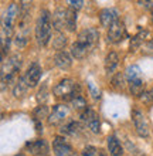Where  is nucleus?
Returning a JSON list of instances; mask_svg holds the SVG:
<instances>
[{"mask_svg": "<svg viewBox=\"0 0 153 156\" xmlns=\"http://www.w3.org/2000/svg\"><path fill=\"white\" fill-rule=\"evenodd\" d=\"M51 14L48 10H41L36 21V40L41 47H46L51 40Z\"/></svg>", "mask_w": 153, "mask_h": 156, "instance_id": "f257e3e1", "label": "nucleus"}, {"mask_svg": "<svg viewBox=\"0 0 153 156\" xmlns=\"http://www.w3.org/2000/svg\"><path fill=\"white\" fill-rule=\"evenodd\" d=\"M55 97L64 99V101H72L74 98L79 97V85L71 78H64L53 88Z\"/></svg>", "mask_w": 153, "mask_h": 156, "instance_id": "f03ea898", "label": "nucleus"}, {"mask_svg": "<svg viewBox=\"0 0 153 156\" xmlns=\"http://www.w3.org/2000/svg\"><path fill=\"white\" fill-rule=\"evenodd\" d=\"M20 67H21V58L17 54L9 57L2 64V88H4L6 84H12L14 81L16 74L20 71Z\"/></svg>", "mask_w": 153, "mask_h": 156, "instance_id": "7ed1b4c3", "label": "nucleus"}, {"mask_svg": "<svg viewBox=\"0 0 153 156\" xmlns=\"http://www.w3.org/2000/svg\"><path fill=\"white\" fill-rule=\"evenodd\" d=\"M78 41H81L82 44H85L88 48L94 50L99 43V31L95 27H88V29H84L81 33L78 34Z\"/></svg>", "mask_w": 153, "mask_h": 156, "instance_id": "20e7f679", "label": "nucleus"}, {"mask_svg": "<svg viewBox=\"0 0 153 156\" xmlns=\"http://www.w3.org/2000/svg\"><path fill=\"white\" fill-rule=\"evenodd\" d=\"M125 36H126L125 24L120 20H118L116 23H113V24L108 29L106 40H108V43H111V44H118V43H120V41L123 40Z\"/></svg>", "mask_w": 153, "mask_h": 156, "instance_id": "39448f33", "label": "nucleus"}, {"mask_svg": "<svg viewBox=\"0 0 153 156\" xmlns=\"http://www.w3.org/2000/svg\"><path fill=\"white\" fill-rule=\"evenodd\" d=\"M132 121L137 135L142 136V138L149 136V125H148V121H146L145 115L141 109H133L132 111Z\"/></svg>", "mask_w": 153, "mask_h": 156, "instance_id": "423d86ee", "label": "nucleus"}, {"mask_svg": "<svg viewBox=\"0 0 153 156\" xmlns=\"http://www.w3.org/2000/svg\"><path fill=\"white\" fill-rule=\"evenodd\" d=\"M53 149L55 156H74V151L65 138L62 136H55L53 140Z\"/></svg>", "mask_w": 153, "mask_h": 156, "instance_id": "0eeeda50", "label": "nucleus"}, {"mask_svg": "<svg viewBox=\"0 0 153 156\" xmlns=\"http://www.w3.org/2000/svg\"><path fill=\"white\" fill-rule=\"evenodd\" d=\"M81 119L82 122H85L88 125V128L91 129L94 133H99L101 132V122H99V116L94 109L88 108L87 111H84L81 114Z\"/></svg>", "mask_w": 153, "mask_h": 156, "instance_id": "6e6552de", "label": "nucleus"}, {"mask_svg": "<svg viewBox=\"0 0 153 156\" xmlns=\"http://www.w3.org/2000/svg\"><path fill=\"white\" fill-rule=\"evenodd\" d=\"M68 112H70V108L67 107L65 104H58L53 108L50 116H48V123L50 125H58L61 123L64 119L68 116Z\"/></svg>", "mask_w": 153, "mask_h": 156, "instance_id": "1a4fd4ad", "label": "nucleus"}, {"mask_svg": "<svg viewBox=\"0 0 153 156\" xmlns=\"http://www.w3.org/2000/svg\"><path fill=\"white\" fill-rule=\"evenodd\" d=\"M41 67H40V64L38 62H33L31 66L27 68V71H26V81H27V84H29L30 88H33V87H36L38 84V81H40V78H41Z\"/></svg>", "mask_w": 153, "mask_h": 156, "instance_id": "9d476101", "label": "nucleus"}, {"mask_svg": "<svg viewBox=\"0 0 153 156\" xmlns=\"http://www.w3.org/2000/svg\"><path fill=\"white\" fill-rule=\"evenodd\" d=\"M118 20H119V12H118L116 9L108 7V9L101 10V13H99V21H101V24H102L103 27L109 29V27H111L113 23H116Z\"/></svg>", "mask_w": 153, "mask_h": 156, "instance_id": "9b49d317", "label": "nucleus"}, {"mask_svg": "<svg viewBox=\"0 0 153 156\" xmlns=\"http://www.w3.org/2000/svg\"><path fill=\"white\" fill-rule=\"evenodd\" d=\"M26 149L29 151L31 155H43V153L48 152V145L44 139H36L30 140L26 144Z\"/></svg>", "mask_w": 153, "mask_h": 156, "instance_id": "f8f14e48", "label": "nucleus"}, {"mask_svg": "<svg viewBox=\"0 0 153 156\" xmlns=\"http://www.w3.org/2000/svg\"><path fill=\"white\" fill-rule=\"evenodd\" d=\"M65 17L67 10H64L62 7H58L53 13V27L55 29V31H62V29L65 27Z\"/></svg>", "mask_w": 153, "mask_h": 156, "instance_id": "ddd939ff", "label": "nucleus"}, {"mask_svg": "<svg viewBox=\"0 0 153 156\" xmlns=\"http://www.w3.org/2000/svg\"><path fill=\"white\" fill-rule=\"evenodd\" d=\"M54 64L61 68V70H68L71 66H72V60H71V55L67 51H58L54 57Z\"/></svg>", "mask_w": 153, "mask_h": 156, "instance_id": "4468645a", "label": "nucleus"}, {"mask_svg": "<svg viewBox=\"0 0 153 156\" xmlns=\"http://www.w3.org/2000/svg\"><path fill=\"white\" fill-rule=\"evenodd\" d=\"M119 64V55L115 53V51H111L105 57V73L108 75H112L113 71L116 70V67Z\"/></svg>", "mask_w": 153, "mask_h": 156, "instance_id": "2eb2a0df", "label": "nucleus"}, {"mask_svg": "<svg viewBox=\"0 0 153 156\" xmlns=\"http://www.w3.org/2000/svg\"><path fill=\"white\" fill-rule=\"evenodd\" d=\"M89 53H91V50L88 48L85 44H82L81 41H78V40L71 45V54H72V57H75L77 60H81V58L87 57Z\"/></svg>", "mask_w": 153, "mask_h": 156, "instance_id": "dca6fc26", "label": "nucleus"}, {"mask_svg": "<svg viewBox=\"0 0 153 156\" xmlns=\"http://www.w3.org/2000/svg\"><path fill=\"white\" fill-rule=\"evenodd\" d=\"M29 88L30 87H29V84H27V81H26V77L21 75V77L16 81L14 87H13V95H14L16 98H23Z\"/></svg>", "mask_w": 153, "mask_h": 156, "instance_id": "f3484780", "label": "nucleus"}, {"mask_svg": "<svg viewBox=\"0 0 153 156\" xmlns=\"http://www.w3.org/2000/svg\"><path fill=\"white\" fill-rule=\"evenodd\" d=\"M106 145H108V151H109V155L112 156H122L123 153V148L115 136H108L106 139Z\"/></svg>", "mask_w": 153, "mask_h": 156, "instance_id": "a211bd4d", "label": "nucleus"}, {"mask_svg": "<svg viewBox=\"0 0 153 156\" xmlns=\"http://www.w3.org/2000/svg\"><path fill=\"white\" fill-rule=\"evenodd\" d=\"M81 132V125L75 121H68L61 126V133L68 136H75Z\"/></svg>", "mask_w": 153, "mask_h": 156, "instance_id": "6ab92c4d", "label": "nucleus"}, {"mask_svg": "<svg viewBox=\"0 0 153 156\" xmlns=\"http://www.w3.org/2000/svg\"><path fill=\"white\" fill-rule=\"evenodd\" d=\"M77 27V10L74 9H67V17H65V29L68 31H74Z\"/></svg>", "mask_w": 153, "mask_h": 156, "instance_id": "aec40b11", "label": "nucleus"}, {"mask_svg": "<svg viewBox=\"0 0 153 156\" xmlns=\"http://www.w3.org/2000/svg\"><path fill=\"white\" fill-rule=\"evenodd\" d=\"M126 78H128V82H133V81H139V80H143L142 78V71L137 66H129L126 68Z\"/></svg>", "mask_w": 153, "mask_h": 156, "instance_id": "412c9836", "label": "nucleus"}, {"mask_svg": "<svg viewBox=\"0 0 153 156\" xmlns=\"http://www.w3.org/2000/svg\"><path fill=\"white\" fill-rule=\"evenodd\" d=\"M67 44V37L62 31H55V37L53 40V47L55 50H62Z\"/></svg>", "mask_w": 153, "mask_h": 156, "instance_id": "4be33fe9", "label": "nucleus"}, {"mask_svg": "<svg viewBox=\"0 0 153 156\" xmlns=\"http://www.w3.org/2000/svg\"><path fill=\"white\" fill-rule=\"evenodd\" d=\"M112 87L118 91H122L125 88V74L123 73H116L111 80Z\"/></svg>", "mask_w": 153, "mask_h": 156, "instance_id": "5701e85b", "label": "nucleus"}, {"mask_svg": "<svg viewBox=\"0 0 153 156\" xmlns=\"http://www.w3.org/2000/svg\"><path fill=\"white\" fill-rule=\"evenodd\" d=\"M71 107L74 108L75 111H87L88 109V104L87 101H85V98H84L82 95H79V97H77V98H74L72 101H71Z\"/></svg>", "mask_w": 153, "mask_h": 156, "instance_id": "b1692460", "label": "nucleus"}, {"mask_svg": "<svg viewBox=\"0 0 153 156\" xmlns=\"http://www.w3.org/2000/svg\"><path fill=\"white\" fill-rule=\"evenodd\" d=\"M143 80H139V81H133V82H129V90H130V94L132 95H136V97H141L145 91H143Z\"/></svg>", "mask_w": 153, "mask_h": 156, "instance_id": "393cba45", "label": "nucleus"}, {"mask_svg": "<svg viewBox=\"0 0 153 156\" xmlns=\"http://www.w3.org/2000/svg\"><path fill=\"white\" fill-rule=\"evenodd\" d=\"M48 107L47 105H44V104H41V105H38L36 109H34V118H36V121H41V119L44 118H48Z\"/></svg>", "mask_w": 153, "mask_h": 156, "instance_id": "a878e982", "label": "nucleus"}, {"mask_svg": "<svg viewBox=\"0 0 153 156\" xmlns=\"http://www.w3.org/2000/svg\"><path fill=\"white\" fill-rule=\"evenodd\" d=\"M82 156H106V153L95 146H85L82 149Z\"/></svg>", "mask_w": 153, "mask_h": 156, "instance_id": "bb28decb", "label": "nucleus"}, {"mask_svg": "<svg viewBox=\"0 0 153 156\" xmlns=\"http://www.w3.org/2000/svg\"><path fill=\"white\" fill-rule=\"evenodd\" d=\"M145 36H146V31H143V33H139L136 34L135 37L130 40V51H136L137 48H139V45L142 44V41L145 40Z\"/></svg>", "mask_w": 153, "mask_h": 156, "instance_id": "cd10ccee", "label": "nucleus"}, {"mask_svg": "<svg viewBox=\"0 0 153 156\" xmlns=\"http://www.w3.org/2000/svg\"><path fill=\"white\" fill-rule=\"evenodd\" d=\"M27 41H29V36H27V34L19 33L16 36V38H14V43H16V45L19 47V48H23V47H26Z\"/></svg>", "mask_w": 153, "mask_h": 156, "instance_id": "c85d7f7f", "label": "nucleus"}, {"mask_svg": "<svg viewBox=\"0 0 153 156\" xmlns=\"http://www.w3.org/2000/svg\"><path fill=\"white\" fill-rule=\"evenodd\" d=\"M87 85H88V90H89V94L92 95V98H94V99H99L101 98V91L98 90L95 85H94V82L88 81Z\"/></svg>", "mask_w": 153, "mask_h": 156, "instance_id": "c756f323", "label": "nucleus"}, {"mask_svg": "<svg viewBox=\"0 0 153 156\" xmlns=\"http://www.w3.org/2000/svg\"><path fill=\"white\" fill-rule=\"evenodd\" d=\"M141 101L143 104H152L153 102V88L145 91V92L141 95Z\"/></svg>", "mask_w": 153, "mask_h": 156, "instance_id": "7c9ffc66", "label": "nucleus"}, {"mask_svg": "<svg viewBox=\"0 0 153 156\" xmlns=\"http://www.w3.org/2000/svg\"><path fill=\"white\" fill-rule=\"evenodd\" d=\"M47 99V85H43V88L38 91L37 94V101L38 102H44Z\"/></svg>", "mask_w": 153, "mask_h": 156, "instance_id": "2f4dec72", "label": "nucleus"}, {"mask_svg": "<svg viewBox=\"0 0 153 156\" xmlns=\"http://www.w3.org/2000/svg\"><path fill=\"white\" fill-rule=\"evenodd\" d=\"M68 4H70L71 9H74V10H79V9L84 6V2L82 0H70Z\"/></svg>", "mask_w": 153, "mask_h": 156, "instance_id": "473e14b6", "label": "nucleus"}, {"mask_svg": "<svg viewBox=\"0 0 153 156\" xmlns=\"http://www.w3.org/2000/svg\"><path fill=\"white\" fill-rule=\"evenodd\" d=\"M36 129H37L38 133H41L43 132V125L40 123V121H36Z\"/></svg>", "mask_w": 153, "mask_h": 156, "instance_id": "72a5a7b5", "label": "nucleus"}, {"mask_svg": "<svg viewBox=\"0 0 153 156\" xmlns=\"http://www.w3.org/2000/svg\"><path fill=\"white\" fill-rule=\"evenodd\" d=\"M16 156H24V155H23V153H20V155H16Z\"/></svg>", "mask_w": 153, "mask_h": 156, "instance_id": "f704fd0d", "label": "nucleus"}, {"mask_svg": "<svg viewBox=\"0 0 153 156\" xmlns=\"http://www.w3.org/2000/svg\"><path fill=\"white\" fill-rule=\"evenodd\" d=\"M152 20H153V9H152Z\"/></svg>", "mask_w": 153, "mask_h": 156, "instance_id": "c9c22d12", "label": "nucleus"}]
</instances>
